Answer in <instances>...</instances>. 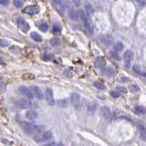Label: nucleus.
Instances as JSON below:
<instances>
[{
	"mask_svg": "<svg viewBox=\"0 0 146 146\" xmlns=\"http://www.w3.org/2000/svg\"><path fill=\"white\" fill-rule=\"evenodd\" d=\"M16 22H18V27H19V28L22 30L23 32H25V33L28 32V29L30 28V27H29V25L28 24V22H27L23 18H21V16L16 18Z\"/></svg>",
	"mask_w": 146,
	"mask_h": 146,
	"instance_id": "obj_6",
	"label": "nucleus"
},
{
	"mask_svg": "<svg viewBox=\"0 0 146 146\" xmlns=\"http://www.w3.org/2000/svg\"><path fill=\"white\" fill-rule=\"evenodd\" d=\"M70 101L76 109L80 108V97L78 93H72L70 95Z\"/></svg>",
	"mask_w": 146,
	"mask_h": 146,
	"instance_id": "obj_8",
	"label": "nucleus"
},
{
	"mask_svg": "<svg viewBox=\"0 0 146 146\" xmlns=\"http://www.w3.org/2000/svg\"><path fill=\"white\" fill-rule=\"evenodd\" d=\"M54 145H55L54 142H50V143H48V144H46V145H44V146H54Z\"/></svg>",
	"mask_w": 146,
	"mask_h": 146,
	"instance_id": "obj_41",
	"label": "nucleus"
},
{
	"mask_svg": "<svg viewBox=\"0 0 146 146\" xmlns=\"http://www.w3.org/2000/svg\"><path fill=\"white\" fill-rule=\"evenodd\" d=\"M21 127L23 128V130L26 132V133L28 134H32V133H40V132H44L45 127L42 125H37L34 123H30V122H22L20 123Z\"/></svg>",
	"mask_w": 146,
	"mask_h": 146,
	"instance_id": "obj_1",
	"label": "nucleus"
},
{
	"mask_svg": "<svg viewBox=\"0 0 146 146\" xmlns=\"http://www.w3.org/2000/svg\"><path fill=\"white\" fill-rule=\"evenodd\" d=\"M52 5L54 6L55 9H56L58 13H60L61 15L64 14L65 6H64V4H63V1H60V0H55V1H52Z\"/></svg>",
	"mask_w": 146,
	"mask_h": 146,
	"instance_id": "obj_9",
	"label": "nucleus"
},
{
	"mask_svg": "<svg viewBox=\"0 0 146 146\" xmlns=\"http://www.w3.org/2000/svg\"><path fill=\"white\" fill-rule=\"evenodd\" d=\"M39 11H40V7L38 6H36V5L28 6L23 9V13L28 15H31V16L38 14V13H39Z\"/></svg>",
	"mask_w": 146,
	"mask_h": 146,
	"instance_id": "obj_4",
	"label": "nucleus"
},
{
	"mask_svg": "<svg viewBox=\"0 0 146 146\" xmlns=\"http://www.w3.org/2000/svg\"><path fill=\"white\" fill-rule=\"evenodd\" d=\"M38 28H39V29L41 30V31H43V32H46L47 30H48V24H47L46 22H41L40 23L39 25H38Z\"/></svg>",
	"mask_w": 146,
	"mask_h": 146,
	"instance_id": "obj_23",
	"label": "nucleus"
},
{
	"mask_svg": "<svg viewBox=\"0 0 146 146\" xmlns=\"http://www.w3.org/2000/svg\"><path fill=\"white\" fill-rule=\"evenodd\" d=\"M49 44L51 45L52 47H58V46H59V44H60V40L57 38H51V39L49 40Z\"/></svg>",
	"mask_w": 146,
	"mask_h": 146,
	"instance_id": "obj_21",
	"label": "nucleus"
},
{
	"mask_svg": "<svg viewBox=\"0 0 146 146\" xmlns=\"http://www.w3.org/2000/svg\"><path fill=\"white\" fill-rule=\"evenodd\" d=\"M0 4L1 5H7L8 1L7 0H0Z\"/></svg>",
	"mask_w": 146,
	"mask_h": 146,
	"instance_id": "obj_39",
	"label": "nucleus"
},
{
	"mask_svg": "<svg viewBox=\"0 0 146 146\" xmlns=\"http://www.w3.org/2000/svg\"><path fill=\"white\" fill-rule=\"evenodd\" d=\"M18 91H19L22 95L26 96L27 98H28V99H32L33 97H34V94L32 93L31 90H29V89L27 88V87H24V86L19 87V89H18Z\"/></svg>",
	"mask_w": 146,
	"mask_h": 146,
	"instance_id": "obj_11",
	"label": "nucleus"
},
{
	"mask_svg": "<svg viewBox=\"0 0 146 146\" xmlns=\"http://www.w3.org/2000/svg\"><path fill=\"white\" fill-rule=\"evenodd\" d=\"M41 58H42L43 60H47L48 61V60H51L53 58V55H43Z\"/></svg>",
	"mask_w": 146,
	"mask_h": 146,
	"instance_id": "obj_33",
	"label": "nucleus"
},
{
	"mask_svg": "<svg viewBox=\"0 0 146 146\" xmlns=\"http://www.w3.org/2000/svg\"><path fill=\"white\" fill-rule=\"evenodd\" d=\"M139 89L137 88V86H135V85H131L130 86V90L131 91H138Z\"/></svg>",
	"mask_w": 146,
	"mask_h": 146,
	"instance_id": "obj_37",
	"label": "nucleus"
},
{
	"mask_svg": "<svg viewBox=\"0 0 146 146\" xmlns=\"http://www.w3.org/2000/svg\"><path fill=\"white\" fill-rule=\"evenodd\" d=\"M133 70L136 73H138V74H141L142 72H141V70H140V67L138 66V65H135V66H133Z\"/></svg>",
	"mask_w": 146,
	"mask_h": 146,
	"instance_id": "obj_36",
	"label": "nucleus"
},
{
	"mask_svg": "<svg viewBox=\"0 0 146 146\" xmlns=\"http://www.w3.org/2000/svg\"><path fill=\"white\" fill-rule=\"evenodd\" d=\"M8 45H9V42H8L7 40L6 39H0V47H3V48H6V47H7Z\"/></svg>",
	"mask_w": 146,
	"mask_h": 146,
	"instance_id": "obj_29",
	"label": "nucleus"
},
{
	"mask_svg": "<svg viewBox=\"0 0 146 146\" xmlns=\"http://www.w3.org/2000/svg\"><path fill=\"white\" fill-rule=\"evenodd\" d=\"M105 64H106V61H105V58L103 57H99L97 58V59L95 60V66L96 68H100V70H103V68L105 67Z\"/></svg>",
	"mask_w": 146,
	"mask_h": 146,
	"instance_id": "obj_15",
	"label": "nucleus"
},
{
	"mask_svg": "<svg viewBox=\"0 0 146 146\" xmlns=\"http://www.w3.org/2000/svg\"><path fill=\"white\" fill-rule=\"evenodd\" d=\"M100 41L105 46H110L113 42V38L110 35H104V36L100 37Z\"/></svg>",
	"mask_w": 146,
	"mask_h": 146,
	"instance_id": "obj_13",
	"label": "nucleus"
},
{
	"mask_svg": "<svg viewBox=\"0 0 146 146\" xmlns=\"http://www.w3.org/2000/svg\"><path fill=\"white\" fill-rule=\"evenodd\" d=\"M26 117L28 120L29 121H34L38 118V113H37L35 110H29L26 112Z\"/></svg>",
	"mask_w": 146,
	"mask_h": 146,
	"instance_id": "obj_17",
	"label": "nucleus"
},
{
	"mask_svg": "<svg viewBox=\"0 0 146 146\" xmlns=\"http://www.w3.org/2000/svg\"><path fill=\"white\" fill-rule=\"evenodd\" d=\"M135 111L139 114H144L146 112V109L142 106H137L136 108H135Z\"/></svg>",
	"mask_w": 146,
	"mask_h": 146,
	"instance_id": "obj_25",
	"label": "nucleus"
},
{
	"mask_svg": "<svg viewBox=\"0 0 146 146\" xmlns=\"http://www.w3.org/2000/svg\"><path fill=\"white\" fill-rule=\"evenodd\" d=\"M56 146H63V144H62V143H60V142H59V143H58V144H57Z\"/></svg>",
	"mask_w": 146,
	"mask_h": 146,
	"instance_id": "obj_45",
	"label": "nucleus"
},
{
	"mask_svg": "<svg viewBox=\"0 0 146 146\" xmlns=\"http://www.w3.org/2000/svg\"><path fill=\"white\" fill-rule=\"evenodd\" d=\"M85 9H86L87 15H88L89 16H92V15H93V13H94V8H93L92 5L90 4V3H87V4L85 5Z\"/></svg>",
	"mask_w": 146,
	"mask_h": 146,
	"instance_id": "obj_18",
	"label": "nucleus"
},
{
	"mask_svg": "<svg viewBox=\"0 0 146 146\" xmlns=\"http://www.w3.org/2000/svg\"><path fill=\"white\" fill-rule=\"evenodd\" d=\"M110 57H111L112 58H114L115 60H121L120 55H119L118 52L115 51V50H112V51H110Z\"/></svg>",
	"mask_w": 146,
	"mask_h": 146,
	"instance_id": "obj_22",
	"label": "nucleus"
},
{
	"mask_svg": "<svg viewBox=\"0 0 146 146\" xmlns=\"http://www.w3.org/2000/svg\"><path fill=\"white\" fill-rule=\"evenodd\" d=\"M68 16H70V18H71L72 20H77L79 18L78 11H75V9H70L68 10Z\"/></svg>",
	"mask_w": 146,
	"mask_h": 146,
	"instance_id": "obj_19",
	"label": "nucleus"
},
{
	"mask_svg": "<svg viewBox=\"0 0 146 146\" xmlns=\"http://www.w3.org/2000/svg\"><path fill=\"white\" fill-rule=\"evenodd\" d=\"M30 90H31L32 93L34 94V96L36 97L37 99H38V100H42L43 99V93H42V91H41V90H40L38 87L32 86Z\"/></svg>",
	"mask_w": 146,
	"mask_h": 146,
	"instance_id": "obj_14",
	"label": "nucleus"
},
{
	"mask_svg": "<svg viewBox=\"0 0 146 146\" xmlns=\"http://www.w3.org/2000/svg\"><path fill=\"white\" fill-rule=\"evenodd\" d=\"M122 49H123V44L122 42H118L115 44V46H114V50L115 51H122Z\"/></svg>",
	"mask_w": 146,
	"mask_h": 146,
	"instance_id": "obj_24",
	"label": "nucleus"
},
{
	"mask_svg": "<svg viewBox=\"0 0 146 146\" xmlns=\"http://www.w3.org/2000/svg\"><path fill=\"white\" fill-rule=\"evenodd\" d=\"M52 28H53V31H54V32H56V33L60 32V30H61V28H60V26L58 24H54Z\"/></svg>",
	"mask_w": 146,
	"mask_h": 146,
	"instance_id": "obj_30",
	"label": "nucleus"
},
{
	"mask_svg": "<svg viewBox=\"0 0 146 146\" xmlns=\"http://www.w3.org/2000/svg\"><path fill=\"white\" fill-rule=\"evenodd\" d=\"M13 4H14V6H16V7L19 8V7H22V6L24 5V2L21 1V0H15L14 2H13Z\"/></svg>",
	"mask_w": 146,
	"mask_h": 146,
	"instance_id": "obj_27",
	"label": "nucleus"
},
{
	"mask_svg": "<svg viewBox=\"0 0 146 146\" xmlns=\"http://www.w3.org/2000/svg\"><path fill=\"white\" fill-rule=\"evenodd\" d=\"M30 37H31L35 41H37V42H41V41H42V37H41V35H39L37 32H31L30 33Z\"/></svg>",
	"mask_w": 146,
	"mask_h": 146,
	"instance_id": "obj_20",
	"label": "nucleus"
},
{
	"mask_svg": "<svg viewBox=\"0 0 146 146\" xmlns=\"http://www.w3.org/2000/svg\"><path fill=\"white\" fill-rule=\"evenodd\" d=\"M127 80H128V79L127 78H122L121 79V81L122 82H125V81H127Z\"/></svg>",
	"mask_w": 146,
	"mask_h": 146,
	"instance_id": "obj_40",
	"label": "nucleus"
},
{
	"mask_svg": "<svg viewBox=\"0 0 146 146\" xmlns=\"http://www.w3.org/2000/svg\"><path fill=\"white\" fill-rule=\"evenodd\" d=\"M15 103H16V106L19 107L20 109H28L32 105L31 101H29L28 100H26V99H19V100H16Z\"/></svg>",
	"mask_w": 146,
	"mask_h": 146,
	"instance_id": "obj_7",
	"label": "nucleus"
},
{
	"mask_svg": "<svg viewBox=\"0 0 146 146\" xmlns=\"http://www.w3.org/2000/svg\"><path fill=\"white\" fill-rule=\"evenodd\" d=\"M138 130L141 138L146 142V125L143 122H139L138 123Z\"/></svg>",
	"mask_w": 146,
	"mask_h": 146,
	"instance_id": "obj_12",
	"label": "nucleus"
},
{
	"mask_svg": "<svg viewBox=\"0 0 146 146\" xmlns=\"http://www.w3.org/2000/svg\"><path fill=\"white\" fill-rule=\"evenodd\" d=\"M124 62H125V67L126 68H130V65L132 63V60L133 58V53L131 50H127L125 53H124Z\"/></svg>",
	"mask_w": 146,
	"mask_h": 146,
	"instance_id": "obj_10",
	"label": "nucleus"
},
{
	"mask_svg": "<svg viewBox=\"0 0 146 146\" xmlns=\"http://www.w3.org/2000/svg\"><path fill=\"white\" fill-rule=\"evenodd\" d=\"M45 98H46V100L48 102V105L50 106H53L55 104V100H54V96H53V91H52L51 89L47 88L46 90H45Z\"/></svg>",
	"mask_w": 146,
	"mask_h": 146,
	"instance_id": "obj_5",
	"label": "nucleus"
},
{
	"mask_svg": "<svg viewBox=\"0 0 146 146\" xmlns=\"http://www.w3.org/2000/svg\"><path fill=\"white\" fill-rule=\"evenodd\" d=\"M118 90L122 93H126L127 92V90L125 87H118Z\"/></svg>",
	"mask_w": 146,
	"mask_h": 146,
	"instance_id": "obj_38",
	"label": "nucleus"
},
{
	"mask_svg": "<svg viewBox=\"0 0 146 146\" xmlns=\"http://www.w3.org/2000/svg\"><path fill=\"white\" fill-rule=\"evenodd\" d=\"M74 5H77V6H80V2H79V1H74Z\"/></svg>",
	"mask_w": 146,
	"mask_h": 146,
	"instance_id": "obj_43",
	"label": "nucleus"
},
{
	"mask_svg": "<svg viewBox=\"0 0 146 146\" xmlns=\"http://www.w3.org/2000/svg\"><path fill=\"white\" fill-rule=\"evenodd\" d=\"M142 74L143 75V76H145V77H146V68H145V70H144V71H143V72H142Z\"/></svg>",
	"mask_w": 146,
	"mask_h": 146,
	"instance_id": "obj_44",
	"label": "nucleus"
},
{
	"mask_svg": "<svg viewBox=\"0 0 146 146\" xmlns=\"http://www.w3.org/2000/svg\"><path fill=\"white\" fill-rule=\"evenodd\" d=\"M110 95H111L113 98H119V97H120V92H117V91L112 90V91H110Z\"/></svg>",
	"mask_w": 146,
	"mask_h": 146,
	"instance_id": "obj_34",
	"label": "nucleus"
},
{
	"mask_svg": "<svg viewBox=\"0 0 146 146\" xmlns=\"http://www.w3.org/2000/svg\"><path fill=\"white\" fill-rule=\"evenodd\" d=\"M93 85H94L97 89H99V90H104V89H105V86L102 84L101 82L96 81V82H94V83H93Z\"/></svg>",
	"mask_w": 146,
	"mask_h": 146,
	"instance_id": "obj_28",
	"label": "nucleus"
},
{
	"mask_svg": "<svg viewBox=\"0 0 146 146\" xmlns=\"http://www.w3.org/2000/svg\"><path fill=\"white\" fill-rule=\"evenodd\" d=\"M100 115L103 117L104 119L109 120L110 118V110L108 107H102L100 109Z\"/></svg>",
	"mask_w": 146,
	"mask_h": 146,
	"instance_id": "obj_16",
	"label": "nucleus"
},
{
	"mask_svg": "<svg viewBox=\"0 0 146 146\" xmlns=\"http://www.w3.org/2000/svg\"><path fill=\"white\" fill-rule=\"evenodd\" d=\"M51 138H52V132L50 131H45V132L36 134L34 136V140L38 142H46V141L49 140Z\"/></svg>",
	"mask_w": 146,
	"mask_h": 146,
	"instance_id": "obj_3",
	"label": "nucleus"
},
{
	"mask_svg": "<svg viewBox=\"0 0 146 146\" xmlns=\"http://www.w3.org/2000/svg\"><path fill=\"white\" fill-rule=\"evenodd\" d=\"M78 15L80 18V19L82 20V23L84 25V28H86V30L89 33L92 34L93 30H92V24H91V20H90V16L88 15L85 14V12L83 10H78Z\"/></svg>",
	"mask_w": 146,
	"mask_h": 146,
	"instance_id": "obj_2",
	"label": "nucleus"
},
{
	"mask_svg": "<svg viewBox=\"0 0 146 146\" xmlns=\"http://www.w3.org/2000/svg\"><path fill=\"white\" fill-rule=\"evenodd\" d=\"M10 51L12 52V53H16H16H18V52L20 51V48L16 46H12L10 48Z\"/></svg>",
	"mask_w": 146,
	"mask_h": 146,
	"instance_id": "obj_32",
	"label": "nucleus"
},
{
	"mask_svg": "<svg viewBox=\"0 0 146 146\" xmlns=\"http://www.w3.org/2000/svg\"><path fill=\"white\" fill-rule=\"evenodd\" d=\"M5 63V61H4V59H3V58L2 57H0V64H4Z\"/></svg>",
	"mask_w": 146,
	"mask_h": 146,
	"instance_id": "obj_42",
	"label": "nucleus"
},
{
	"mask_svg": "<svg viewBox=\"0 0 146 146\" xmlns=\"http://www.w3.org/2000/svg\"><path fill=\"white\" fill-rule=\"evenodd\" d=\"M96 109V105L94 103H90L88 107V111L89 112H93Z\"/></svg>",
	"mask_w": 146,
	"mask_h": 146,
	"instance_id": "obj_31",
	"label": "nucleus"
},
{
	"mask_svg": "<svg viewBox=\"0 0 146 146\" xmlns=\"http://www.w3.org/2000/svg\"><path fill=\"white\" fill-rule=\"evenodd\" d=\"M58 106L62 107V108H66L68 106V100L64 99V100H60L58 101Z\"/></svg>",
	"mask_w": 146,
	"mask_h": 146,
	"instance_id": "obj_26",
	"label": "nucleus"
},
{
	"mask_svg": "<svg viewBox=\"0 0 146 146\" xmlns=\"http://www.w3.org/2000/svg\"><path fill=\"white\" fill-rule=\"evenodd\" d=\"M105 73H106L108 76H112V75H113V70H112L110 68H108L106 70V71H105Z\"/></svg>",
	"mask_w": 146,
	"mask_h": 146,
	"instance_id": "obj_35",
	"label": "nucleus"
}]
</instances>
